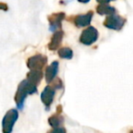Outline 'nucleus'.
Wrapping results in <instances>:
<instances>
[{
    "label": "nucleus",
    "mask_w": 133,
    "mask_h": 133,
    "mask_svg": "<svg viewBox=\"0 0 133 133\" xmlns=\"http://www.w3.org/2000/svg\"><path fill=\"white\" fill-rule=\"evenodd\" d=\"M37 92V86L31 84L28 79H25L23 81H21L20 84L18 85L17 90L15 95V101L17 103V108L19 109H22L23 106H24V101L26 99V96L28 94L29 95L35 94Z\"/></svg>",
    "instance_id": "obj_1"
},
{
    "label": "nucleus",
    "mask_w": 133,
    "mask_h": 133,
    "mask_svg": "<svg viewBox=\"0 0 133 133\" xmlns=\"http://www.w3.org/2000/svg\"><path fill=\"white\" fill-rule=\"evenodd\" d=\"M0 6H1V9L4 10V11H6V10H8V6L6 4H5V3H1L0 4Z\"/></svg>",
    "instance_id": "obj_16"
},
{
    "label": "nucleus",
    "mask_w": 133,
    "mask_h": 133,
    "mask_svg": "<svg viewBox=\"0 0 133 133\" xmlns=\"http://www.w3.org/2000/svg\"><path fill=\"white\" fill-rule=\"evenodd\" d=\"M55 93H56V89L52 87L51 85L46 86L44 89V90L42 91V93H41V101L46 106V109H48V107L53 102Z\"/></svg>",
    "instance_id": "obj_7"
},
{
    "label": "nucleus",
    "mask_w": 133,
    "mask_h": 133,
    "mask_svg": "<svg viewBox=\"0 0 133 133\" xmlns=\"http://www.w3.org/2000/svg\"><path fill=\"white\" fill-rule=\"evenodd\" d=\"M43 78V72L41 69H30V72L28 73L26 79L31 84L35 86H38Z\"/></svg>",
    "instance_id": "obj_11"
},
{
    "label": "nucleus",
    "mask_w": 133,
    "mask_h": 133,
    "mask_svg": "<svg viewBox=\"0 0 133 133\" xmlns=\"http://www.w3.org/2000/svg\"><path fill=\"white\" fill-rule=\"evenodd\" d=\"M18 118V112L17 109H12L6 112L2 121V129L4 133L12 132V129L15 125L16 121Z\"/></svg>",
    "instance_id": "obj_2"
},
{
    "label": "nucleus",
    "mask_w": 133,
    "mask_h": 133,
    "mask_svg": "<svg viewBox=\"0 0 133 133\" xmlns=\"http://www.w3.org/2000/svg\"><path fill=\"white\" fill-rule=\"evenodd\" d=\"M93 11H89L85 15H78V16H71L70 17L68 18V21L72 22L77 28H83L87 26L90 24L91 19L93 17Z\"/></svg>",
    "instance_id": "obj_5"
},
{
    "label": "nucleus",
    "mask_w": 133,
    "mask_h": 133,
    "mask_svg": "<svg viewBox=\"0 0 133 133\" xmlns=\"http://www.w3.org/2000/svg\"><path fill=\"white\" fill-rule=\"evenodd\" d=\"M46 62H48V57L46 56L37 54L28 59L26 65L29 69H42L46 66Z\"/></svg>",
    "instance_id": "obj_6"
},
{
    "label": "nucleus",
    "mask_w": 133,
    "mask_h": 133,
    "mask_svg": "<svg viewBox=\"0 0 133 133\" xmlns=\"http://www.w3.org/2000/svg\"><path fill=\"white\" fill-rule=\"evenodd\" d=\"M126 23V18L120 17L116 14H113V15H109L107 17V18L104 20V26L106 28H109V29L113 30H118L122 29L124 26H125Z\"/></svg>",
    "instance_id": "obj_4"
},
{
    "label": "nucleus",
    "mask_w": 133,
    "mask_h": 133,
    "mask_svg": "<svg viewBox=\"0 0 133 133\" xmlns=\"http://www.w3.org/2000/svg\"><path fill=\"white\" fill-rule=\"evenodd\" d=\"M78 1L80 3H83V4H86V3H89L90 0H78Z\"/></svg>",
    "instance_id": "obj_18"
},
{
    "label": "nucleus",
    "mask_w": 133,
    "mask_h": 133,
    "mask_svg": "<svg viewBox=\"0 0 133 133\" xmlns=\"http://www.w3.org/2000/svg\"><path fill=\"white\" fill-rule=\"evenodd\" d=\"M97 13L99 14V15H113V14H116V9L113 6H109L108 4H99L96 8Z\"/></svg>",
    "instance_id": "obj_13"
},
{
    "label": "nucleus",
    "mask_w": 133,
    "mask_h": 133,
    "mask_svg": "<svg viewBox=\"0 0 133 133\" xmlns=\"http://www.w3.org/2000/svg\"><path fill=\"white\" fill-rule=\"evenodd\" d=\"M58 56L61 58L65 59H71L73 57V51L71 48H68V46H65V48H61L57 51Z\"/></svg>",
    "instance_id": "obj_14"
},
{
    "label": "nucleus",
    "mask_w": 133,
    "mask_h": 133,
    "mask_svg": "<svg viewBox=\"0 0 133 133\" xmlns=\"http://www.w3.org/2000/svg\"><path fill=\"white\" fill-rule=\"evenodd\" d=\"M66 15L64 12H57V13H53L50 16H48V19L49 22L50 29L56 30L57 28H61V22L63 19H65Z\"/></svg>",
    "instance_id": "obj_8"
},
{
    "label": "nucleus",
    "mask_w": 133,
    "mask_h": 133,
    "mask_svg": "<svg viewBox=\"0 0 133 133\" xmlns=\"http://www.w3.org/2000/svg\"><path fill=\"white\" fill-rule=\"evenodd\" d=\"M48 123L54 129H57V128L62 127L63 123H64V118L62 117L61 113H56V114L52 115L49 118H48Z\"/></svg>",
    "instance_id": "obj_12"
},
{
    "label": "nucleus",
    "mask_w": 133,
    "mask_h": 133,
    "mask_svg": "<svg viewBox=\"0 0 133 133\" xmlns=\"http://www.w3.org/2000/svg\"><path fill=\"white\" fill-rule=\"evenodd\" d=\"M51 86L53 88H55L56 89H62L63 88V83H62V80L60 79V78H57L56 77L55 78H54L53 80H52L51 82Z\"/></svg>",
    "instance_id": "obj_15"
},
{
    "label": "nucleus",
    "mask_w": 133,
    "mask_h": 133,
    "mask_svg": "<svg viewBox=\"0 0 133 133\" xmlns=\"http://www.w3.org/2000/svg\"><path fill=\"white\" fill-rule=\"evenodd\" d=\"M63 37H64V32L62 30H57L50 39V42L48 44V49L52 50V51L57 50L60 46L61 42L63 40Z\"/></svg>",
    "instance_id": "obj_9"
},
{
    "label": "nucleus",
    "mask_w": 133,
    "mask_h": 133,
    "mask_svg": "<svg viewBox=\"0 0 133 133\" xmlns=\"http://www.w3.org/2000/svg\"><path fill=\"white\" fill-rule=\"evenodd\" d=\"M111 0H97V2H98L99 4H109Z\"/></svg>",
    "instance_id": "obj_17"
},
{
    "label": "nucleus",
    "mask_w": 133,
    "mask_h": 133,
    "mask_svg": "<svg viewBox=\"0 0 133 133\" xmlns=\"http://www.w3.org/2000/svg\"><path fill=\"white\" fill-rule=\"evenodd\" d=\"M98 37V32L94 26H89L82 31L79 37V42L85 46H90L97 41Z\"/></svg>",
    "instance_id": "obj_3"
},
{
    "label": "nucleus",
    "mask_w": 133,
    "mask_h": 133,
    "mask_svg": "<svg viewBox=\"0 0 133 133\" xmlns=\"http://www.w3.org/2000/svg\"><path fill=\"white\" fill-rule=\"evenodd\" d=\"M58 62L57 61H54L51 63V65L46 68V73H45V78H46V81L48 83H50L54 78L57 77V71H58Z\"/></svg>",
    "instance_id": "obj_10"
}]
</instances>
